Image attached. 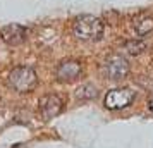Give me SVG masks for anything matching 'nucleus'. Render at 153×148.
<instances>
[{"label": "nucleus", "instance_id": "nucleus-3", "mask_svg": "<svg viewBox=\"0 0 153 148\" xmlns=\"http://www.w3.org/2000/svg\"><path fill=\"white\" fill-rule=\"evenodd\" d=\"M102 72L107 79L120 81L129 74V62L126 57L119 55V54H112L105 59L103 65H102Z\"/></svg>", "mask_w": 153, "mask_h": 148}, {"label": "nucleus", "instance_id": "nucleus-4", "mask_svg": "<svg viewBox=\"0 0 153 148\" xmlns=\"http://www.w3.org/2000/svg\"><path fill=\"white\" fill-rule=\"evenodd\" d=\"M136 98V91H132L131 88H115L105 95L103 103L110 110H120L129 107Z\"/></svg>", "mask_w": 153, "mask_h": 148}, {"label": "nucleus", "instance_id": "nucleus-9", "mask_svg": "<svg viewBox=\"0 0 153 148\" xmlns=\"http://www.w3.org/2000/svg\"><path fill=\"white\" fill-rule=\"evenodd\" d=\"M97 93H98V90L95 88V86L90 85V83H86V85H81L76 90V98L79 100V102H88V100L95 98Z\"/></svg>", "mask_w": 153, "mask_h": 148}, {"label": "nucleus", "instance_id": "nucleus-8", "mask_svg": "<svg viewBox=\"0 0 153 148\" xmlns=\"http://www.w3.org/2000/svg\"><path fill=\"white\" fill-rule=\"evenodd\" d=\"M134 31H136V35L139 38L141 36H146L148 33H152L153 31V17H150V16L139 17L138 21L134 22Z\"/></svg>", "mask_w": 153, "mask_h": 148}, {"label": "nucleus", "instance_id": "nucleus-11", "mask_svg": "<svg viewBox=\"0 0 153 148\" xmlns=\"http://www.w3.org/2000/svg\"><path fill=\"white\" fill-rule=\"evenodd\" d=\"M148 109H150V110L153 112V95L150 97V100H148Z\"/></svg>", "mask_w": 153, "mask_h": 148}, {"label": "nucleus", "instance_id": "nucleus-6", "mask_svg": "<svg viewBox=\"0 0 153 148\" xmlns=\"http://www.w3.org/2000/svg\"><path fill=\"white\" fill-rule=\"evenodd\" d=\"M83 74V65L74 60V59H67L57 65L55 69V78L62 83H71V81H76L79 76Z\"/></svg>", "mask_w": 153, "mask_h": 148}, {"label": "nucleus", "instance_id": "nucleus-2", "mask_svg": "<svg viewBox=\"0 0 153 148\" xmlns=\"http://www.w3.org/2000/svg\"><path fill=\"white\" fill-rule=\"evenodd\" d=\"M7 85L12 91L17 93H31L38 86V76L33 67L29 65H17L9 72Z\"/></svg>", "mask_w": 153, "mask_h": 148}, {"label": "nucleus", "instance_id": "nucleus-7", "mask_svg": "<svg viewBox=\"0 0 153 148\" xmlns=\"http://www.w3.org/2000/svg\"><path fill=\"white\" fill-rule=\"evenodd\" d=\"M26 35H28L26 28L22 24H17V22L7 24V26H4V28L0 29V38L7 43V45H12V47L21 45L26 40Z\"/></svg>", "mask_w": 153, "mask_h": 148}, {"label": "nucleus", "instance_id": "nucleus-1", "mask_svg": "<svg viewBox=\"0 0 153 148\" xmlns=\"http://www.w3.org/2000/svg\"><path fill=\"white\" fill-rule=\"evenodd\" d=\"M72 33L83 42H98L103 36V21L91 14L77 16L72 22Z\"/></svg>", "mask_w": 153, "mask_h": 148}, {"label": "nucleus", "instance_id": "nucleus-10", "mask_svg": "<svg viewBox=\"0 0 153 148\" xmlns=\"http://www.w3.org/2000/svg\"><path fill=\"white\" fill-rule=\"evenodd\" d=\"M124 50H126V54H129V55H139V54H143L146 50V43L143 40H139V38L127 40L124 43Z\"/></svg>", "mask_w": 153, "mask_h": 148}, {"label": "nucleus", "instance_id": "nucleus-5", "mask_svg": "<svg viewBox=\"0 0 153 148\" xmlns=\"http://www.w3.org/2000/svg\"><path fill=\"white\" fill-rule=\"evenodd\" d=\"M64 107H65V103H64L62 97L50 93V95H45V97L40 100L38 112H40V117H42L43 120H52L53 117H57L59 114H62Z\"/></svg>", "mask_w": 153, "mask_h": 148}]
</instances>
